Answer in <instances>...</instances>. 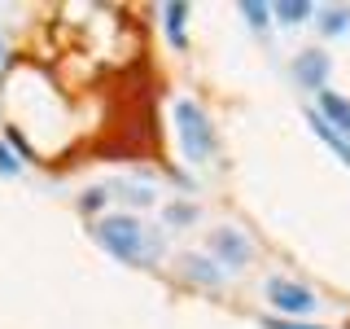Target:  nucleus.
<instances>
[{
    "mask_svg": "<svg viewBox=\"0 0 350 329\" xmlns=\"http://www.w3.org/2000/svg\"><path fill=\"white\" fill-rule=\"evenodd\" d=\"M92 233H96V241H101L114 259H123V263H140V259H145V224H140L136 215H105Z\"/></svg>",
    "mask_w": 350,
    "mask_h": 329,
    "instance_id": "1",
    "label": "nucleus"
},
{
    "mask_svg": "<svg viewBox=\"0 0 350 329\" xmlns=\"http://www.w3.org/2000/svg\"><path fill=\"white\" fill-rule=\"evenodd\" d=\"M101 197H105L101 189H92V193H88V197H83V211H92V206H101Z\"/></svg>",
    "mask_w": 350,
    "mask_h": 329,
    "instance_id": "16",
    "label": "nucleus"
},
{
    "mask_svg": "<svg viewBox=\"0 0 350 329\" xmlns=\"http://www.w3.org/2000/svg\"><path fill=\"white\" fill-rule=\"evenodd\" d=\"M320 27H324V36H342V31L350 27V9H328V14L320 18Z\"/></svg>",
    "mask_w": 350,
    "mask_h": 329,
    "instance_id": "10",
    "label": "nucleus"
},
{
    "mask_svg": "<svg viewBox=\"0 0 350 329\" xmlns=\"http://www.w3.org/2000/svg\"><path fill=\"white\" fill-rule=\"evenodd\" d=\"M211 250L224 255L232 268H245V263H250V241H245V233H237V228H215V233H211Z\"/></svg>",
    "mask_w": 350,
    "mask_h": 329,
    "instance_id": "4",
    "label": "nucleus"
},
{
    "mask_svg": "<svg viewBox=\"0 0 350 329\" xmlns=\"http://www.w3.org/2000/svg\"><path fill=\"white\" fill-rule=\"evenodd\" d=\"M267 329H320V325H289V321H262Z\"/></svg>",
    "mask_w": 350,
    "mask_h": 329,
    "instance_id": "15",
    "label": "nucleus"
},
{
    "mask_svg": "<svg viewBox=\"0 0 350 329\" xmlns=\"http://www.w3.org/2000/svg\"><path fill=\"white\" fill-rule=\"evenodd\" d=\"M241 9H245V14H250V22H254V27H262V22H267V14H271L267 5H250V0H245V5H241Z\"/></svg>",
    "mask_w": 350,
    "mask_h": 329,
    "instance_id": "12",
    "label": "nucleus"
},
{
    "mask_svg": "<svg viewBox=\"0 0 350 329\" xmlns=\"http://www.w3.org/2000/svg\"><path fill=\"white\" fill-rule=\"evenodd\" d=\"M0 171H5V175H14V171H18V158H14V154H9L5 145H0Z\"/></svg>",
    "mask_w": 350,
    "mask_h": 329,
    "instance_id": "14",
    "label": "nucleus"
},
{
    "mask_svg": "<svg viewBox=\"0 0 350 329\" xmlns=\"http://www.w3.org/2000/svg\"><path fill=\"white\" fill-rule=\"evenodd\" d=\"M315 132H320V136L328 141V145L337 149V158H346V162H350V145H346V141H337L333 132H328V123H324V119H315Z\"/></svg>",
    "mask_w": 350,
    "mask_h": 329,
    "instance_id": "11",
    "label": "nucleus"
},
{
    "mask_svg": "<svg viewBox=\"0 0 350 329\" xmlns=\"http://www.w3.org/2000/svg\"><path fill=\"white\" fill-rule=\"evenodd\" d=\"M328 71H333V62H328V53H320V49H302L298 62H293V75L302 80V88H324Z\"/></svg>",
    "mask_w": 350,
    "mask_h": 329,
    "instance_id": "5",
    "label": "nucleus"
},
{
    "mask_svg": "<svg viewBox=\"0 0 350 329\" xmlns=\"http://www.w3.org/2000/svg\"><path fill=\"white\" fill-rule=\"evenodd\" d=\"M262 294H267V303L276 307V312H284V316H306L315 307V294L306 290V285L289 281V277H271L262 285Z\"/></svg>",
    "mask_w": 350,
    "mask_h": 329,
    "instance_id": "3",
    "label": "nucleus"
},
{
    "mask_svg": "<svg viewBox=\"0 0 350 329\" xmlns=\"http://www.w3.org/2000/svg\"><path fill=\"white\" fill-rule=\"evenodd\" d=\"M162 14H167V31H171V44H175V49H184V14H189V5H180V0H171V5L162 9Z\"/></svg>",
    "mask_w": 350,
    "mask_h": 329,
    "instance_id": "8",
    "label": "nucleus"
},
{
    "mask_svg": "<svg viewBox=\"0 0 350 329\" xmlns=\"http://www.w3.org/2000/svg\"><path fill=\"white\" fill-rule=\"evenodd\" d=\"M175 123H180V136H184V154H189L193 162H202L206 154L215 149V127H211V119H206V110L197 101L175 106Z\"/></svg>",
    "mask_w": 350,
    "mask_h": 329,
    "instance_id": "2",
    "label": "nucleus"
},
{
    "mask_svg": "<svg viewBox=\"0 0 350 329\" xmlns=\"http://www.w3.org/2000/svg\"><path fill=\"white\" fill-rule=\"evenodd\" d=\"M271 14L280 22H302L311 18V0H280V5H271Z\"/></svg>",
    "mask_w": 350,
    "mask_h": 329,
    "instance_id": "9",
    "label": "nucleus"
},
{
    "mask_svg": "<svg viewBox=\"0 0 350 329\" xmlns=\"http://www.w3.org/2000/svg\"><path fill=\"white\" fill-rule=\"evenodd\" d=\"M184 277H193V281H202V285H219V272L211 268V259H197V255H184Z\"/></svg>",
    "mask_w": 350,
    "mask_h": 329,
    "instance_id": "7",
    "label": "nucleus"
},
{
    "mask_svg": "<svg viewBox=\"0 0 350 329\" xmlns=\"http://www.w3.org/2000/svg\"><path fill=\"white\" fill-rule=\"evenodd\" d=\"M320 114L328 119V123H337L342 132H350V101H346V97L324 93V97H320Z\"/></svg>",
    "mask_w": 350,
    "mask_h": 329,
    "instance_id": "6",
    "label": "nucleus"
},
{
    "mask_svg": "<svg viewBox=\"0 0 350 329\" xmlns=\"http://www.w3.org/2000/svg\"><path fill=\"white\" fill-rule=\"evenodd\" d=\"M167 219H171V224H189V219H197V211H193V206H171Z\"/></svg>",
    "mask_w": 350,
    "mask_h": 329,
    "instance_id": "13",
    "label": "nucleus"
}]
</instances>
